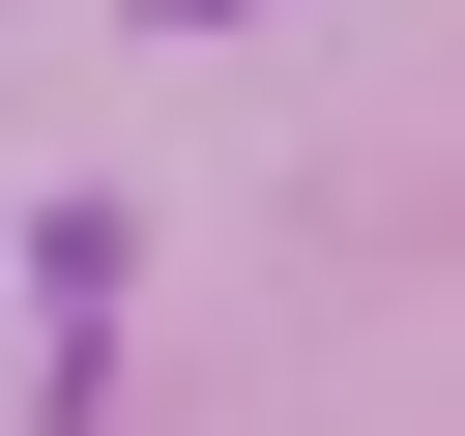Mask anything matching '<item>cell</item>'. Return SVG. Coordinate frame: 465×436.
I'll return each mask as SVG.
<instances>
[{
  "label": "cell",
  "mask_w": 465,
  "mask_h": 436,
  "mask_svg": "<svg viewBox=\"0 0 465 436\" xmlns=\"http://www.w3.org/2000/svg\"><path fill=\"white\" fill-rule=\"evenodd\" d=\"M145 29H232V0H145Z\"/></svg>",
  "instance_id": "6da1fadb"
}]
</instances>
